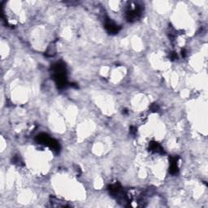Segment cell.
<instances>
[{"label":"cell","mask_w":208,"mask_h":208,"mask_svg":"<svg viewBox=\"0 0 208 208\" xmlns=\"http://www.w3.org/2000/svg\"><path fill=\"white\" fill-rule=\"evenodd\" d=\"M106 28H107V30L111 33H117L119 31L118 25H116L114 22L111 20H107L106 23Z\"/></svg>","instance_id":"cell-1"}]
</instances>
